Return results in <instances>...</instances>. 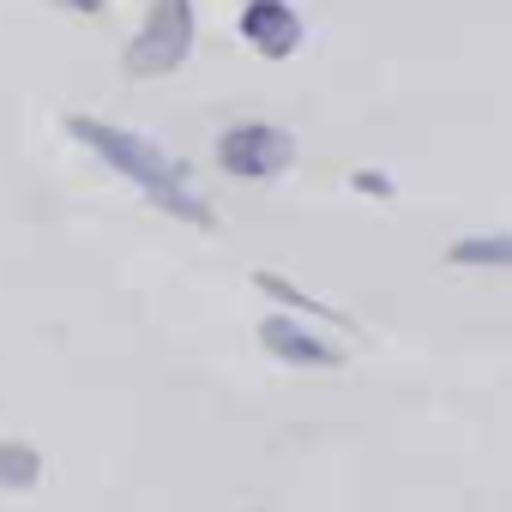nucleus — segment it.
<instances>
[{
  "mask_svg": "<svg viewBox=\"0 0 512 512\" xmlns=\"http://www.w3.org/2000/svg\"><path fill=\"white\" fill-rule=\"evenodd\" d=\"M260 344L272 350V356H284V362H296V368H338L344 356H338V344H326V338H314L302 320H290V314H272V320H260Z\"/></svg>",
  "mask_w": 512,
  "mask_h": 512,
  "instance_id": "nucleus-5",
  "label": "nucleus"
},
{
  "mask_svg": "<svg viewBox=\"0 0 512 512\" xmlns=\"http://www.w3.org/2000/svg\"><path fill=\"white\" fill-rule=\"evenodd\" d=\"M241 37H247L253 55L290 61L302 49V19L284 7V0H247V7H241Z\"/></svg>",
  "mask_w": 512,
  "mask_h": 512,
  "instance_id": "nucleus-4",
  "label": "nucleus"
},
{
  "mask_svg": "<svg viewBox=\"0 0 512 512\" xmlns=\"http://www.w3.org/2000/svg\"><path fill=\"white\" fill-rule=\"evenodd\" d=\"M37 482H43V452L25 446V440H0V488L25 494V488H37Z\"/></svg>",
  "mask_w": 512,
  "mask_h": 512,
  "instance_id": "nucleus-7",
  "label": "nucleus"
},
{
  "mask_svg": "<svg viewBox=\"0 0 512 512\" xmlns=\"http://www.w3.org/2000/svg\"><path fill=\"white\" fill-rule=\"evenodd\" d=\"M67 127H73V139L91 145L115 175H127L151 205H163V211H175V217H187V223H211V205L187 187V169H181L175 157H163L151 139H139V133H127V127H109V121H97V115H73Z\"/></svg>",
  "mask_w": 512,
  "mask_h": 512,
  "instance_id": "nucleus-1",
  "label": "nucleus"
},
{
  "mask_svg": "<svg viewBox=\"0 0 512 512\" xmlns=\"http://www.w3.org/2000/svg\"><path fill=\"white\" fill-rule=\"evenodd\" d=\"M61 7H73V13H103L109 0H61Z\"/></svg>",
  "mask_w": 512,
  "mask_h": 512,
  "instance_id": "nucleus-9",
  "label": "nucleus"
},
{
  "mask_svg": "<svg viewBox=\"0 0 512 512\" xmlns=\"http://www.w3.org/2000/svg\"><path fill=\"white\" fill-rule=\"evenodd\" d=\"M217 163L235 175V181H278L290 163H296V139L272 121H241L217 139Z\"/></svg>",
  "mask_w": 512,
  "mask_h": 512,
  "instance_id": "nucleus-3",
  "label": "nucleus"
},
{
  "mask_svg": "<svg viewBox=\"0 0 512 512\" xmlns=\"http://www.w3.org/2000/svg\"><path fill=\"white\" fill-rule=\"evenodd\" d=\"M187 55H193V0H157L145 13V31L127 43V73L157 79V73H175Z\"/></svg>",
  "mask_w": 512,
  "mask_h": 512,
  "instance_id": "nucleus-2",
  "label": "nucleus"
},
{
  "mask_svg": "<svg viewBox=\"0 0 512 512\" xmlns=\"http://www.w3.org/2000/svg\"><path fill=\"white\" fill-rule=\"evenodd\" d=\"M446 260L452 266H482V272H506L512 266V241L506 235H464L446 247Z\"/></svg>",
  "mask_w": 512,
  "mask_h": 512,
  "instance_id": "nucleus-6",
  "label": "nucleus"
},
{
  "mask_svg": "<svg viewBox=\"0 0 512 512\" xmlns=\"http://www.w3.org/2000/svg\"><path fill=\"white\" fill-rule=\"evenodd\" d=\"M356 193H380V199H386V193H392V181H386L380 169H362V175H356Z\"/></svg>",
  "mask_w": 512,
  "mask_h": 512,
  "instance_id": "nucleus-8",
  "label": "nucleus"
}]
</instances>
